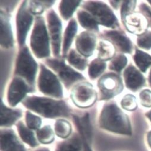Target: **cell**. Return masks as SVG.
<instances>
[{
	"label": "cell",
	"mask_w": 151,
	"mask_h": 151,
	"mask_svg": "<svg viewBox=\"0 0 151 151\" xmlns=\"http://www.w3.org/2000/svg\"><path fill=\"white\" fill-rule=\"evenodd\" d=\"M134 61L142 72H146L151 65V56L139 50H136L133 56Z\"/></svg>",
	"instance_id": "obj_30"
},
{
	"label": "cell",
	"mask_w": 151,
	"mask_h": 151,
	"mask_svg": "<svg viewBox=\"0 0 151 151\" xmlns=\"http://www.w3.org/2000/svg\"><path fill=\"white\" fill-rule=\"evenodd\" d=\"M16 127L21 139L25 143L32 147H35L39 145L37 139L36 138L32 130L26 126L23 122H18Z\"/></svg>",
	"instance_id": "obj_23"
},
{
	"label": "cell",
	"mask_w": 151,
	"mask_h": 151,
	"mask_svg": "<svg viewBox=\"0 0 151 151\" xmlns=\"http://www.w3.org/2000/svg\"><path fill=\"white\" fill-rule=\"evenodd\" d=\"M54 1H31L28 4V7L30 12L35 15L42 14L45 9L51 7Z\"/></svg>",
	"instance_id": "obj_32"
},
{
	"label": "cell",
	"mask_w": 151,
	"mask_h": 151,
	"mask_svg": "<svg viewBox=\"0 0 151 151\" xmlns=\"http://www.w3.org/2000/svg\"><path fill=\"white\" fill-rule=\"evenodd\" d=\"M36 151H50V150L47 148H41V149H39L36 150Z\"/></svg>",
	"instance_id": "obj_44"
},
{
	"label": "cell",
	"mask_w": 151,
	"mask_h": 151,
	"mask_svg": "<svg viewBox=\"0 0 151 151\" xmlns=\"http://www.w3.org/2000/svg\"><path fill=\"white\" fill-rule=\"evenodd\" d=\"M83 142L80 134L75 133L69 139L59 143L55 151H83Z\"/></svg>",
	"instance_id": "obj_21"
},
{
	"label": "cell",
	"mask_w": 151,
	"mask_h": 151,
	"mask_svg": "<svg viewBox=\"0 0 151 151\" xmlns=\"http://www.w3.org/2000/svg\"><path fill=\"white\" fill-rule=\"evenodd\" d=\"M30 47L35 55L38 58L50 56V39L45 20L42 16H37L30 36Z\"/></svg>",
	"instance_id": "obj_3"
},
{
	"label": "cell",
	"mask_w": 151,
	"mask_h": 151,
	"mask_svg": "<svg viewBox=\"0 0 151 151\" xmlns=\"http://www.w3.org/2000/svg\"><path fill=\"white\" fill-rule=\"evenodd\" d=\"M122 108L127 111H134L137 106L136 97L131 94L125 95L121 101Z\"/></svg>",
	"instance_id": "obj_35"
},
{
	"label": "cell",
	"mask_w": 151,
	"mask_h": 151,
	"mask_svg": "<svg viewBox=\"0 0 151 151\" xmlns=\"http://www.w3.org/2000/svg\"><path fill=\"white\" fill-rule=\"evenodd\" d=\"M103 35L120 51L127 54L132 52V43L123 32L118 30H105Z\"/></svg>",
	"instance_id": "obj_14"
},
{
	"label": "cell",
	"mask_w": 151,
	"mask_h": 151,
	"mask_svg": "<svg viewBox=\"0 0 151 151\" xmlns=\"http://www.w3.org/2000/svg\"><path fill=\"white\" fill-rule=\"evenodd\" d=\"M78 19L82 27L89 31L99 32L98 23L89 13L80 10L77 13Z\"/></svg>",
	"instance_id": "obj_24"
},
{
	"label": "cell",
	"mask_w": 151,
	"mask_h": 151,
	"mask_svg": "<svg viewBox=\"0 0 151 151\" xmlns=\"http://www.w3.org/2000/svg\"><path fill=\"white\" fill-rule=\"evenodd\" d=\"M127 63V58L123 54H119L112 59L109 63V68L111 70L120 73L126 67Z\"/></svg>",
	"instance_id": "obj_33"
},
{
	"label": "cell",
	"mask_w": 151,
	"mask_h": 151,
	"mask_svg": "<svg viewBox=\"0 0 151 151\" xmlns=\"http://www.w3.org/2000/svg\"><path fill=\"white\" fill-rule=\"evenodd\" d=\"M78 32V23L74 19H71L64 33L63 42V55L65 57Z\"/></svg>",
	"instance_id": "obj_22"
},
{
	"label": "cell",
	"mask_w": 151,
	"mask_h": 151,
	"mask_svg": "<svg viewBox=\"0 0 151 151\" xmlns=\"http://www.w3.org/2000/svg\"><path fill=\"white\" fill-rule=\"evenodd\" d=\"M81 2V1H62L59 4L58 9L63 19L65 20L70 19Z\"/></svg>",
	"instance_id": "obj_26"
},
{
	"label": "cell",
	"mask_w": 151,
	"mask_h": 151,
	"mask_svg": "<svg viewBox=\"0 0 151 151\" xmlns=\"http://www.w3.org/2000/svg\"><path fill=\"white\" fill-rule=\"evenodd\" d=\"M71 98L79 108H86L92 106L97 99V93L93 86L88 82L76 84L71 90Z\"/></svg>",
	"instance_id": "obj_8"
},
{
	"label": "cell",
	"mask_w": 151,
	"mask_h": 151,
	"mask_svg": "<svg viewBox=\"0 0 151 151\" xmlns=\"http://www.w3.org/2000/svg\"><path fill=\"white\" fill-rule=\"evenodd\" d=\"M82 7L89 12L98 23L112 29L119 26L116 15L110 7L104 2L89 1L85 2Z\"/></svg>",
	"instance_id": "obj_5"
},
{
	"label": "cell",
	"mask_w": 151,
	"mask_h": 151,
	"mask_svg": "<svg viewBox=\"0 0 151 151\" xmlns=\"http://www.w3.org/2000/svg\"><path fill=\"white\" fill-rule=\"evenodd\" d=\"M27 109L47 119L69 117L71 109L65 101L37 96H26L22 101Z\"/></svg>",
	"instance_id": "obj_1"
},
{
	"label": "cell",
	"mask_w": 151,
	"mask_h": 151,
	"mask_svg": "<svg viewBox=\"0 0 151 151\" xmlns=\"http://www.w3.org/2000/svg\"><path fill=\"white\" fill-rule=\"evenodd\" d=\"M148 2L151 4V1H148Z\"/></svg>",
	"instance_id": "obj_46"
},
{
	"label": "cell",
	"mask_w": 151,
	"mask_h": 151,
	"mask_svg": "<svg viewBox=\"0 0 151 151\" xmlns=\"http://www.w3.org/2000/svg\"><path fill=\"white\" fill-rule=\"evenodd\" d=\"M73 120L76 126H77L81 137L90 143L92 139V132L89 114L86 113L82 117L74 115L73 116Z\"/></svg>",
	"instance_id": "obj_20"
},
{
	"label": "cell",
	"mask_w": 151,
	"mask_h": 151,
	"mask_svg": "<svg viewBox=\"0 0 151 151\" xmlns=\"http://www.w3.org/2000/svg\"><path fill=\"white\" fill-rule=\"evenodd\" d=\"M147 143H148L149 147L151 149V131L148 132V133L147 134Z\"/></svg>",
	"instance_id": "obj_42"
},
{
	"label": "cell",
	"mask_w": 151,
	"mask_h": 151,
	"mask_svg": "<svg viewBox=\"0 0 151 151\" xmlns=\"http://www.w3.org/2000/svg\"><path fill=\"white\" fill-rule=\"evenodd\" d=\"M139 10L143 16L146 19L148 26L151 27V9L149 6L145 3H142L139 6Z\"/></svg>",
	"instance_id": "obj_39"
},
{
	"label": "cell",
	"mask_w": 151,
	"mask_h": 151,
	"mask_svg": "<svg viewBox=\"0 0 151 151\" xmlns=\"http://www.w3.org/2000/svg\"><path fill=\"white\" fill-rule=\"evenodd\" d=\"M123 23L130 32L139 35L145 33L148 27L145 17L137 13H133L127 15Z\"/></svg>",
	"instance_id": "obj_18"
},
{
	"label": "cell",
	"mask_w": 151,
	"mask_h": 151,
	"mask_svg": "<svg viewBox=\"0 0 151 151\" xmlns=\"http://www.w3.org/2000/svg\"><path fill=\"white\" fill-rule=\"evenodd\" d=\"M68 63L76 69L83 71L88 65V60L75 50H71L67 55Z\"/></svg>",
	"instance_id": "obj_27"
},
{
	"label": "cell",
	"mask_w": 151,
	"mask_h": 151,
	"mask_svg": "<svg viewBox=\"0 0 151 151\" xmlns=\"http://www.w3.org/2000/svg\"><path fill=\"white\" fill-rule=\"evenodd\" d=\"M37 86L40 91L45 95L58 99L63 97V87L60 81L51 71L42 64L40 65Z\"/></svg>",
	"instance_id": "obj_6"
},
{
	"label": "cell",
	"mask_w": 151,
	"mask_h": 151,
	"mask_svg": "<svg viewBox=\"0 0 151 151\" xmlns=\"http://www.w3.org/2000/svg\"><path fill=\"white\" fill-rule=\"evenodd\" d=\"M106 67L105 62L99 58L94 59L89 66L88 74L91 79L95 80L103 73Z\"/></svg>",
	"instance_id": "obj_31"
},
{
	"label": "cell",
	"mask_w": 151,
	"mask_h": 151,
	"mask_svg": "<svg viewBox=\"0 0 151 151\" xmlns=\"http://www.w3.org/2000/svg\"><path fill=\"white\" fill-rule=\"evenodd\" d=\"M55 134L62 139L68 138L72 132V126L70 122L64 119H59L54 124Z\"/></svg>",
	"instance_id": "obj_29"
},
{
	"label": "cell",
	"mask_w": 151,
	"mask_h": 151,
	"mask_svg": "<svg viewBox=\"0 0 151 151\" xmlns=\"http://www.w3.org/2000/svg\"><path fill=\"white\" fill-rule=\"evenodd\" d=\"M98 58L106 61L114 57L116 49L114 45L109 41H101L98 47Z\"/></svg>",
	"instance_id": "obj_25"
},
{
	"label": "cell",
	"mask_w": 151,
	"mask_h": 151,
	"mask_svg": "<svg viewBox=\"0 0 151 151\" xmlns=\"http://www.w3.org/2000/svg\"><path fill=\"white\" fill-rule=\"evenodd\" d=\"M33 17L28 7L27 1L22 3L16 16V30L18 44L23 47L27 33L33 23Z\"/></svg>",
	"instance_id": "obj_10"
},
{
	"label": "cell",
	"mask_w": 151,
	"mask_h": 151,
	"mask_svg": "<svg viewBox=\"0 0 151 151\" xmlns=\"http://www.w3.org/2000/svg\"><path fill=\"white\" fill-rule=\"evenodd\" d=\"M98 86L100 92V99L114 98L123 90V84L120 76L114 73H108L99 79Z\"/></svg>",
	"instance_id": "obj_9"
},
{
	"label": "cell",
	"mask_w": 151,
	"mask_h": 151,
	"mask_svg": "<svg viewBox=\"0 0 151 151\" xmlns=\"http://www.w3.org/2000/svg\"><path fill=\"white\" fill-rule=\"evenodd\" d=\"M96 43V36L91 32H83L77 37L76 46L79 52L83 57L91 56Z\"/></svg>",
	"instance_id": "obj_15"
},
{
	"label": "cell",
	"mask_w": 151,
	"mask_h": 151,
	"mask_svg": "<svg viewBox=\"0 0 151 151\" xmlns=\"http://www.w3.org/2000/svg\"><path fill=\"white\" fill-rule=\"evenodd\" d=\"M34 91L22 78L15 77L11 82L7 92V100L10 106H16L26 98L27 92Z\"/></svg>",
	"instance_id": "obj_12"
},
{
	"label": "cell",
	"mask_w": 151,
	"mask_h": 151,
	"mask_svg": "<svg viewBox=\"0 0 151 151\" xmlns=\"http://www.w3.org/2000/svg\"><path fill=\"white\" fill-rule=\"evenodd\" d=\"M123 76L126 87L133 92L138 91L145 85L144 76L133 65H130L125 69Z\"/></svg>",
	"instance_id": "obj_16"
},
{
	"label": "cell",
	"mask_w": 151,
	"mask_h": 151,
	"mask_svg": "<svg viewBox=\"0 0 151 151\" xmlns=\"http://www.w3.org/2000/svg\"><path fill=\"white\" fill-rule=\"evenodd\" d=\"M1 46L3 48L9 49L13 47V35L10 23V15L4 11L1 12Z\"/></svg>",
	"instance_id": "obj_17"
},
{
	"label": "cell",
	"mask_w": 151,
	"mask_h": 151,
	"mask_svg": "<svg viewBox=\"0 0 151 151\" xmlns=\"http://www.w3.org/2000/svg\"><path fill=\"white\" fill-rule=\"evenodd\" d=\"M36 138L42 144L52 143L55 139L54 132L50 125H46L36 132Z\"/></svg>",
	"instance_id": "obj_28"
},
{
	"label": "cell",
	"mask_w": 151,
	"mask_h": 151,
	"mask_svg": "<svg viewBox=\"0 0 151 151\" xmlns=\"http://www.w3.org/2000/svg\"><path fill=\"white\" fill-rule=\"evenodd\" d=\"M0 108H1L0 124L3 127H11L22 117V110L7 107L3 103L2 99H1Z\"/></svg>",
	"instance_id": "obj_19"
},
{
	"label": "cell",
	"mask_w": 151,
	"mask_h": 151,
	"mask_svg": "<svg viewBox=\"0 0 151 151\" xmlns=\"http://www.w3.org/2000/svg\"><path fill=\"white\" fill-rule=\"evenodd\" d=\"M121 1H110V4L111 5L114 7V9H118L120 4H121Z\"/></svg>",
	"instance_id": "obj_41"
},
{
	"label": "cell",
	"mask_w": 151,
	"mask_h": 151,
	"mask_svg": "<svg viewBox=\"0 0 151 151\" xmlns=\"http://www.w3.org/2000/svg\"><path fill=\"white\" fill-rule=\"evenodd\" d=\"M45 63L57 74L65 87L68 89L74 83L85 79L83 75L66 65L63 60L50 58L47 59Z\"/></svg>",
	"instance_id": "obj_7"
},
{
	"label": "cell",
	"mask_w": 151,
	"mask_h": 151,
	"mask_svg": "<svg viewBox=\"0 0 151 151\" xmlns=\"http://www.w3.org/2000/svg\"><path fill=\"white\" fill-rule=\"evenodd\" d=\"M137 45L146 50L151 48V32H146L137 36Z\"/></svg>",
	"instance_id": "obj_36"
},
{
	"label": "cell",
	"mask_w": 151,
	"mask_h": 151,
	"mask_svg": "<svg viewBox=\"0 0 151 151\" xmlns=\"http://www.w3.org/2000/svg\"><path fill=\"white\" fill-rule=\"evenodd\" d=\"M140 100L142 105L145 107H151V91L145 89L140 93Z\"/></svg>",
	"instance_id": "obj_38"
},
{
	"label": "cell",
	"mask_w": 151,
	"mask_h": 151,
	"mask_svg": "<svg viewBox=\"0 0 151 151\" xmlns=\"http://www.w3.org/2000/svg\"><path fill=\"white\" fill-rule=\"evenodd\" d=\"M83 150L84 151H92L91 147H90V143L87 142L86 140L83 139Z\"/></svg>",
	"instance_id": "obj_40"
},
{
	"label": "cell",
	"mask_w": 151,
	"mask_h": 151,
	"mask_svg": "<svg viewBox=\"0 0 151 151\" xmlns=\"http://www.w3.org/2000/svg\"><path fill=\"white\" fill-rule=\"evenodd\" d=\"M146 116L149 119V120L151 122V110L149 111L148 112H147L146 114Z\"/></svg>",
	"instance_id": "obj_43"
},
{
	"label": "cell",
	"mask_w": 151,
	"mask_h": 151,
	"mask_svg": "<svg viewBox=\"0 0 151 151\" xmlns=\"http://www.w3.org/2000/svg\"><path fill=\"white\" fill-rule=\"evenodd\" d=\"M37 64L32 56L27 47H23L17 55L14 74L22 78L35 91Z\"/></svg>",
	"instance_id": "obj_4"
},
{
	"label": "cell",
	"mask_w": 151,
	"mask_h": 151,
	"mask_svg": "<svg viewBox=\"0 0 151 151\" xmlns=\"http://www.w3.org/2000/svg\"><path fill=\"white\" fill-rule=\"evenodd\" d=\"M149 85L150 86H151V70H150V73H149Z\"/></svg>",
	"instance_id": "obj_45"
},
{
	"label": "cell",
	"mask_w": 151,
	"mask_h": 151,
	"mask_svg": "<svg viewBox=\"0 0 151 151\" xmlns=\"http://www.w3.org/2000/svg\"><path fill=\"white\" fill-rule=\"evenodd\" d=\"M136 5V1H124L121 7V17L123 22H124L126 17L133 13Z\"/></svg>",
	"instance_id": "obj_37"
},
{
	"label": "cell",
	"mask_w": 151,
	"mask_h": 151,
	"mask_svg": "<svg viewBox=\"0 0 151 151\" xmlns=\"http://www.w3.org/2000/svg\"><path fill=\"white\" fill-rule=\"evenodd\" d=\"M1 151H27L13 130H1Z\"/></svg>",
	"instance_id": "obj_13"
},
{
	"label": "cell",
	"mask_w": 151,
	"mask_h": 151,
	"mask_svg": "<svg viewBox=\"0 0 151 151\" xmlns=\"http://www.w3.org/2000/svg\"><path fill=\"white\" fill-rule=\"evenodd\" d=\"M47 21L53 54L56 58H59L61 43V20L55 12L51 10L47 14Z\"/></svg>",
	"instance_id": "obj_11"
},
{
	"label": "cell",
	"mask_w": 151,
	"mask_h": 151,
	"mask_svg": "<svg viewBox=\"0 0 151 151\" xmlns=\"http://www.w3.org/2000/svg\"><path fill=\"white\" fill-rule=\"evenodd\" d=\"M26 123L28 128L32 130H38L42 125V119L30 111L26 112Z\"/></svg>",
	"instance_id": "obj_34"
},
{
	"label": "cell",
	"mask_w": 151,
	"mask_h": 151,
	"mask_svg": "<svg viewBox=\"0 0 151 151\" xmlns=\"http://www.w3.org/2000/svg\"><path fill=\"white\" fill-rule=\"evenodd\" d=\"M101 129L117 134L130 136L132 127L129 117L114 102L104 106L99 119Z\"/></svg>",
	"instance_id": "obj_2"
}]
</instances>
